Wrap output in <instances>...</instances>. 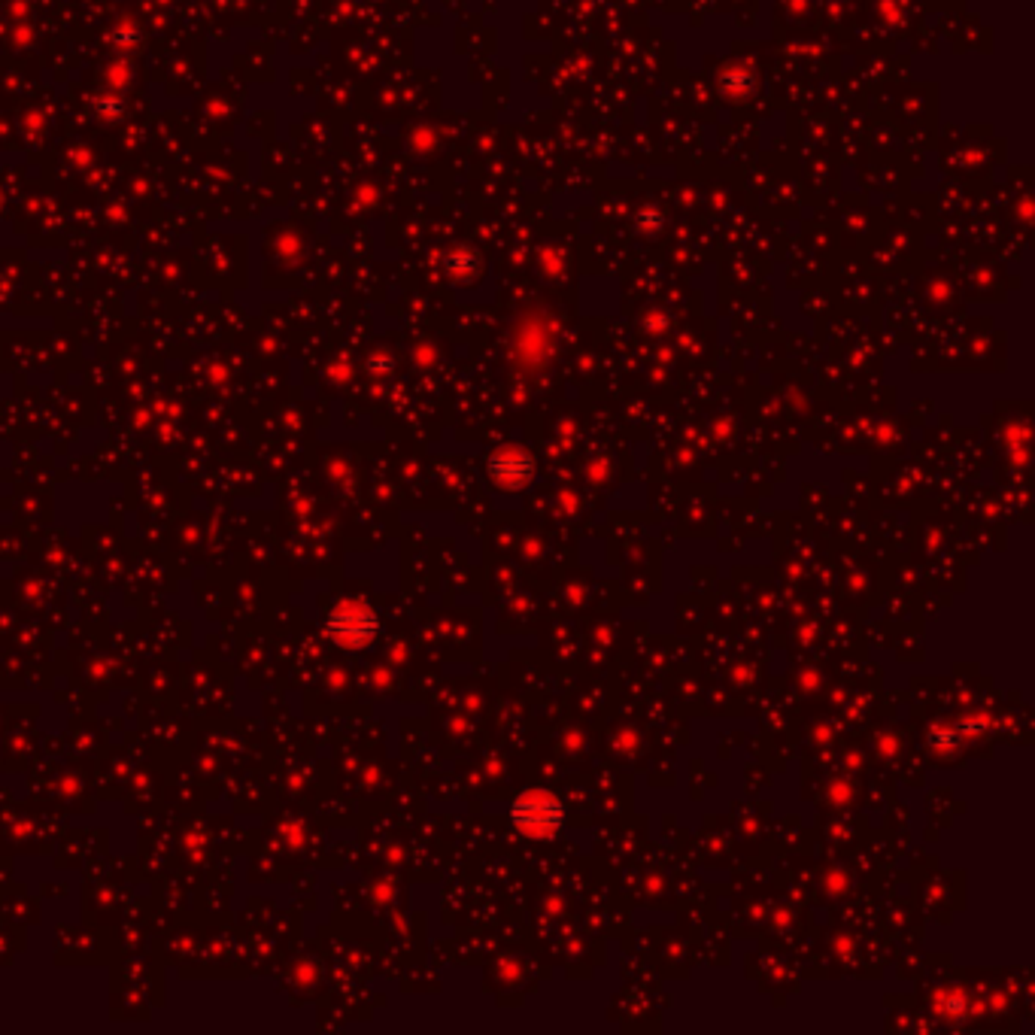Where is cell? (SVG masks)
Returning a JSON list of instances; mask_svg holds the SVG:
<instances>
[{"instance_id": "cell-1", "label": "cell", "mask_w": 1035, "mask_h": 1035, "mask_svg": "<svg viewBox=\"0 0 1035 1035\" xmlns=\"http://www.w3.org/2000/svg\"><path fill=\"white\" fill-rule=\"evenodd\" d=\"M510 823L526 838H553L565 823V808L550 790H526L510 805Z\"/></svg>"}, {"instance_id": "cell-2", "label": "cell", "mask_w": 1035, "mask_h": 1035, "mask_svg": "<svg viewBox=\"0 0 1035 1035\" xmlns=\"http://www.w3.org/2000/svg\"><path fill=\"white\" fill-rule=\"evenodd\" d=\"M486 471H489V480H492L498 489L516 492V489H523V486L532 483L535 465H532V459H529L523 450H498V453L489 459Z\"/></svg>"}]
</instances>
